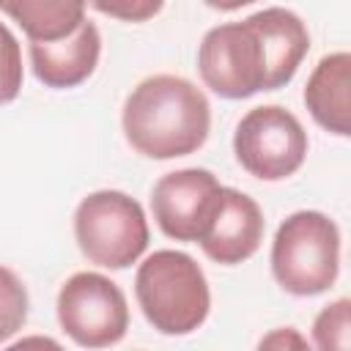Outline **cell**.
I'll list each match as a JSON object with an SVG mask.
<instances>
[{
    "mask_svg": "<svg viewBox=\"0 0 351 351\" xmlns=\"http://www.w3.org/2000/svg\"><path fill=\"white\" fill-rule=\"evenodd\" d=\"M310 49L304 22L288 8H263L211 27L197 49L203 82L222 99H250L288 85Z\"/></svg>",
    "mask_w": 351,
    "mask_h": 351,
    "instance_id": "cell-1",
    "label": "cell"
},
{
    "mask_svg": "<svg viewBox=\"0 0 351 351\" xmlns=\"http://www.w3.org/2000/svg\"><path fill=\"white\" fill-rule=\"evenodd\" d=\"M211 129V107L200 88L176 74L143 80L123 104L129 145L151 159L195 154Z\"/></svg>",
    "mask_w": 351,
    "mask_h": 351,
    "instance_id": "cell-2",
    "label": "cell"
},
{
    "mask_svg": "<svg viewBox=\"0 0 351 351\" xmlns=\"http://www.w3.org/2000/svg\"><path fill=\"white\" fill-rule=\"evenodd\" d=\"M134 296L145 321L162 335L195 332L211 307L203 269L178 250H156L140 263Z\"/></svg>",
    "mask_w": 351,
    "mask_h": 351,
    "instance_id": "cell-3",
    "label": "cell"
},
{
    "mask_svg": "<svg viewBox=\"0 0 351 351\" xmlns=\"http://www.w3.org/2000/svg\"><path fill=\"white\" fill-rule=\"evenodd\" d=\"M340 271V230L321 211H296L274 233L271 274L293 296H315Z\"/></svg>",
    "mask_w": 351,
    "mask_h": 351,
    "instance_id": "cell-4",
    "label": "cell"
},
{
    "mask_svg": "<svg viewBox=\"0 0 351 351\" xmlns=\"http://www.w3.org/2000/svg\"><path fill=\"white\" fill-rule=\"evenodd\" d=\"M74 236L90 263L126 269L148 247V222L134 197L118 189H99L80 200Z\"/></svg>",
    "mask_w": 351,
    "mask_h": 351,
    "instance_id": "cell-5",
    "label": "cell"
},
{
    "mask_svg": "<svg viewBox=\"0 0 351 351\" xmlns=\"http://www.w3.org/2000/svg\"><path fill=\"white\" fill-rule=\"evenodd\" d=\"M233 154L250 176L282 181L304 165L307 132L299 118L280 104L252 107L236 126Z\"/></svg>",
    "mask_w": 351,
    "mask_h": 351,
    "instance_id": "cell-6",
    "label": "cell"
},
{
    "mask_svg": "<svg viewBox=\"0 0 351 351\" xmlns=\"http://www.w3.org/2000/svg\"><path fill=\"white\" fill-rule=\"evenodd\" d=\"M58 321L82 348L115 346L129 329L123 291L99 271L71 274L58 293Z\"/></svg>",
    "mask_w": 351,
    "mask_h": 351,
    "instance_id": "cell-7",
    "label": "cell"
},
{
    "mask_svg": "<svg viewBox=\"0 0 351 351\" xmlns=\"http://www.w3.org/2000/svg\"><path fill=\"white\" fill-rule=\"evenodd\" d=\"M222 197V184L203 167H186L162 176L151 192V211L165 236L176 241H200Z\"/></svg>",
    "mask_w": 351,
    "mask_h": 351,
    "instance_id": "cell-8",
    "label": "cell"
},
{
    "mask_svg": "<svg viewBox=\"0 0 351 351\" xmlns=\"http://www.w3.org/2000/svg\"><path fill=\"white\" fill-rule=\"evenodd\" d=\"M261 241H263V214L258 203L239 189L222 186L219 206L206 233L197 241L203 252L222 266H236L252 258Z\"/></svg>",
    "mask_w": 351,
    "mask_h": 351,
    "instance_id": "cell-9",
    "label": "cell"
},
{
    "mask_svg": "<svg viewBox=\"0 0 351 351\" xmlns=\"http://www.w3.org/2000/svg\"><path fill=\"white\" fill-rule=\"evenodd\" d=\"M101 55L99 27L85 16V22L58 41H30V63L38 82L47 88H74L85 82Z\"/></svg>",
    "mask_w": 351,
    "mask_h": 351,
    "instance_id": "cell-10",
    "label": "cell"
},
{
    "mask_svg": "<svg viewBox=\"0 0 351 351\" xmlns=\"http://www.w3.org/2000/svg\"><path fill=\"white\" fill-rule=\"evenodd\" d=\"M304 104L313 121L340 137L351 134V55L332 52L318 60L307 85Z\"/></svg>",
    "mask_w": 351,
    "mask_h": 351,
    "instance_id": "cell-11",
    "label": "cell"
},
{
    "mask_svg": "<svg viewBox=\"0 0 351 351\" xmlns=\"http://www.w3.org/2000/svg\"><path fill=\"white\" fill-rule=\"evenodd\" d=\"M85 0H0V11L25 30L27 41L66 38L85 22Z\"/></svg>",
    "mask_w": 351,
    "mask_h": 351,
    "instance_id": "cell-12",
    "label": "cell"
},
{
    "mask_svg": "<svg viewBox=\"0 0 351 351\" xmlns=\"http://www.w3.org/2000/svg\"><path fill=\"white\" fill-rule=\"evenodd\" d=\"M313 340L318 348L329 351H346L351 346V302L348 299H337L335 304H326L315 324H313Z\"/></svg>",
    "mask_w": 351,
    "mask_h": 351,
    "instance_id": "cell-13",
    "label": "cell"
},
{
    "mask_svg": "<svg viewBox=\"0 0 351 351\" xmlns=\"http://www.w3.org/2000/svg\"><path fill=\"white\" fill-rule=\"evenodd\" d=\"M27 304L30 302L22 280L11 269L0 266V343L22 329L27 321Z\"/></svg>",
    "mask_w": 351,
    "mask_h": 351,
    "instance_id": "cell-14",
    "label": "cell"
},
{
    "mask_svg": "<svg viewBox=\"0 0 351 351\" xmlns=\"http://www.w3.org/2000/svg\"><path fill=\"white\" fill-rule=\"evenodd\" d=\"M22 49L16 36L0 22V104H8L22 90Z\"/></svg>",
    "mask_w": 351,
    "mask_h": 351,
    "instance_id": "cell-15",
    "label": "cell"
},
{
    "mask_svg": "<svg viewBox=\"0 0 351 351\" xmlns=\"http://www.w3.org/2000/svg\"><path fill=\"white\" fill-rule=\"evenodd\" d=\"M99 14H107L121 22H148L165 5V0H85Z\"/></svg>",
    "mask_w": 351,
    "mask_h": 351,
    "instance_id": "cell-16",
    "label": "cell"
},
{
    "mask_svg": "<svg viewBox=\"0 0 351 351\" xmlns=\"http://www.w3.org/2000/svg\"><path fill=\"white\" fill-rule=\"evenodd\" d=\"M203 3L211 5V8H219V11H236V8L250 5V3H255V0H203Z\"/></svg>",
    "mask_w": 351,
    "mask_h": 351,
    "instance_id": "cell-17",
    "label": "cell"
}]
</instances>
